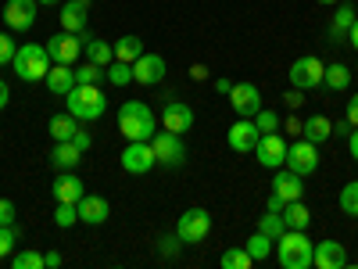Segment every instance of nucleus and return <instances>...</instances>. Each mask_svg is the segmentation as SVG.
<instances>
[{
  "label": "nucleus",
  "instance_id": "obj_1",
  "mask_svg": "<svg viewBox=\"0 0 358 269\" xmlns=\"http://www.w3.org/2000/svg\"><path fill=\"white\" fill-rule=\"evenodd\" d=\"M155 130H158V123H155L151 104L126 101L122 108H118V133H122L126 140H151Z\"/></svg>",
  "mask_w": 358,
  "mask_h": 269
},
{
  "label": "nucleus",
  "instance_id": "obj_2",
  "mask_svg": "<svg viewBox=\"0 0 358 269\" xmlns=\"http://www.w3.org/2000/svg\"><path fill=\"white\" fill-rule=\"evenodd\" d=\"M50 65L54 62H50V54H47L43 43H22L15 50V62H11V69H15V76L22 83H43L47 72H50Z\"/></svg>",
  "mask_w": 358,
  "mask_h": 269
},
{
  "label": "nucleus",
  "instance_id": "obj_3",
  "mask_svg": "<svg viewBox=\"0 0 358 269\" xmlns=\"http://www.w3.org/2000/svg\"><path fill=\"white\" fill-rule=\"evenodd\" d=\"M312 251L315 244L305 237V230H283V237H276V258L283 269H308Z\"/></svg>",
  "mask_w": 358,
  "mask_h": 269
},
{
  "label": "nucleus",
  "instance_id": "obj_4",
  "mask_svg": "<svg viewBox=\"0 0 358 269\" xmlns=\"http://www.w3.org/2000/svg\"><path fill=\"white\" fill-rule=\"evenodd\" d=\"M69 111L79 118V123H97V118L108 111V97H104V90L101 86H83L76 83V90L65 97Z\"/></svg>",
  "mask_w": 358,
  "mask_h": 269
},
{
  "label": "nucleus",
  "instance_id": "obj_5",
  "mask_svg": "<svg viewBox=\"0 0 358 269\" xmlns=\"http://www.w3.org/2000/svg\"><path fill=\"white\" fill-rule=\"evenodd\" d=\"M151 151L158 158V165H169V169H179L187 162V144L179 133H169V130H155L151 137Z\"/></svg>",
  "mask_w": 358,
  "mask_h": 269
},
{
  "label": "nucleus",
  "instance_id": "obj_6",
  "mask_svg": "<svg viewBox=\"0 0 358 269\" xmlns=\"http://www.w3.org/2000/svg\"><path fill=\"white\" fill-rule=\"evenodd\" d=\"M283 165L297 176H312L319 169V144H312L305 137H294V144H287V162Z\"/></svg>",
  "mask_w": 358,
  "mask_h": 269
},
{
  "label": "nucleus",
  "instance_id": "obj_7",
  "mask_svg": "<svg viewBox=\"0 0 358 269\" xmlns=\"http://www.w3.org/2000/svg\"><path fill=\"white\" fill-rule=\"evenodd\" d=\"M176 233L183 244H201V241H208V233H212V216H208L204 208H187L176 223Z\"/></svg>",
  "mask_w": 358,
  "mask_h": 269
},
{
  "label": "nucleus",
  "instance_id": "obj_8",
  "mask_svg": "<svg viewBox=\"0 0 358 269\" xmlns=\"http://www.w3.org/2000/svg\"><path fill=\"white\" fill-rule=\"evenodd\" d=\"M83 43H86V33L76 36V33H65V29H62V33H54L43 47H47L54 65H76V57L83 54Z\"/></svg>",
  "mask_w": 358,
  "mask_h": 269
},
{
  "label": "nucleus",
  "instance_id": "obj_9",
  "mask_svg": "<svg viewBox=\"0 0 358 269\" xmlns=\"http://www.w3.org/2000/svg\"><path fill=\"white\" fill-rule=\"evenodd\" d=\"M287 72H290V86H294V90H315V86H322L326 65L319 62V57L305 54V57H294V65H290Z\"/></svg>",
  "mask_w": 358,
  "mask_h": 269
},
{
  "label": "nucleus",
  "instance_id": "obj_10",
  "mask_svg": "<svg viewBox=\"0 0 358 269\" xmlns=\"http://www.w3.org/2000/svg\"><path fill=\"white\" fill-rule=\"evenodd\" d=\"M251 155L258 158L262 169H280V165L287 162V140L280 137V130H276V133H262Z\"/></svg>",
  "mask_w": 358,
  "mask_h": 269
},
{
  "label": "nucleus",
  "instance_id": "obj_11",
  "mask_svg": "<svg viewBox=\"0 0 358 269\" xmlns=\"http://www.w3.org/2000/svg\"><path fill=\"white\" fill-rule=\"evenodd\" d=\"M151 165H158L155 151H151V140H129L122 147V169L129 176H143V172H151Z\"/></svg>",
  "mask_w": 358,
  "mask_h": 269
},
{
  "label": "nucleus",
  "instance_id": "obj_12",
  "mask_svg": "<svg viewBox=\"0 0 358 269\" xmlns=\"http://www.w3.org/2000/svg\"><path fill=\"white\" fill-rule=\"evenodd\" d=\"M229 104H233V111L241 115V118H255L265 104H262V90L255 86V83H233V90H229Z\"/></svg>",
  "mask_w": 358,
  "mask_h": 269
},
{
  "label": "nucleus",
  "instance_id": "obj_13",
  "mask_svg": "<svg viewBox=\"0 0 358 269\" xmlns=\"http://www.w3.org/2000/svg\"><path fill=\"white\" fill-rule=\"evenodd\" d=\"M0 15H4L8 33H29L36 25V0H8Z\"/></svg>",
  "mask_w": 358,
  "mask_h": 269
},
{
  "label": "nucleus",
  "instance_id": "obj_14",
  "mask_svg": "<svg viewBox=\"0 0 358 269\" xmlns=\"http://www.w3.org/2000/svg\"><path fill=\"white\" fill-rule=\"evenodd\" d=\"M162 130L179 133V137H183L187 130H194V108H190L187 101H176V97L169 94V101H165V108H162Z\"/></svg>",
  "mask_w": 358,
  "mask_h": 269
},
{
  "label": "nucleus",
  "instance_id": "obj_15",
  "mask_svg": "<svg viewBox=\"0 0 358 269\" xmlns=\"http://www.w3.org/2000/svg\"><path fill=\"white\" fill-rule=\"evenodd\" d=\"M165 72H169V65H165V57L162 54H140L136 62H133V83H140V86H158L162 79H165Z\"/></svg>",
  "mask_w": 358,
  "mask_h": 269
},
{
  "label": "nucleus",
  "instance_id": "obj_16",
  "mask_svg": "<svg viewBox=\"0 0 358 269\" xmlns=\"http://www.w3.org/2000/svg\"><path fill=\"white\" fill-rule=\"evenodd\" d=\"M258 126H255V118H241L236 115V123L229 126V133H226V144L233 147L236 155H248V151H255V144H258Z\"/></svg>",
  "mask_w": 358,
  "mask_h": 269
},
{
  "label": "nucleus",
  "instance_id": "obj_17",
  "mask_svg": "<svg viewBox=\"0 0 358 269\" xmlns=\"http://www.w3.org/2000/svg\"><path fill=\"white\" fill-rule=\"evenodd\" d=\"M76 208H79V223H86V226H101V223H108V216H111V205H108V198H101V194H83Z\"/></svg>",
  "mask_w": 358,
  "mask_h": 269
},
{
  "label": "nucleus",
  "instance_id": "obj_18",
  "mask_svg": "<svg viewBox=\"0 0 358 269\" xmlns=\"http://www.w3.org/2000/svg\"><path fill=\"white\" fill-rule=\"evenodd\" d=\"M312 265L315 269H344L348 265V251L341 241H319L312 251Z\"/></svg>",
  "mask_w": 358,
  "mask_h": 269
},
{
  "label": "nucleus",
  "instance_id": "obj_19",
  "mask_svg": "<svg viewBox=\"0 0 358 269\" xmlns=\"http://www.w3.org/2000/svg\"><path fill=\"white\" fill-rule=\"evenodd\" d=\"M90 4H94V0H65V8L57 11L65 33H76V36L86 33V11H90Z\"/></svg>",
  "mask_w": 358,
  "mask_h": 269
},
{
  "label": "nucleus",
  "instance_id": "obj_20",
  "mask_svg": "<svg viewBox=\"0 0 358 269\" xmlns=\"http://www.w3.org/2000/svg\"><path fill=\"white\" fill-rule=\"evenodd\" d=\"M50 194H54V201L79 205V198L86 194V187H83V179H79V176H76V169H72V172H57V179L50 184Z\"/></svg>",
  "mask_w": 358,
  "mask_h": 269
},
{
  "label": "nucleus",
  "instance_id": "obj_21",
  "mask_svg": "<svg viewBox=\"0 0 358 269\" xmlns=\"http://www.w3.org/2000/svg\"><path fill=\"white\" fill-rule=\"evenodd\" d=\"M47 90L54 97H69L72 90H76V69L72 65H50V72H47Z\"/></svg>",
  "mask_w": 358,
  "mask_h": 269
},
{
  "label": "nucleus",
  "instance_id": "obj_22",
  "mask_svg": "<svg viewBox=\"0 0 358 269\" xmlns=\"http://www.w3.org/2000/svg\"><path fill=\"white\" fill-rule=\"evenodd\" d=\"M273 191H276L283 201H301L305 184H301V176H297V172H290L287 165H280V172L273 176Z\"/></svg>",
  "mask_w": 358,
  "mask_h": 269
},
{
  "label": "nucleus",
  "instance_id": "obj_23",
  "mask_svg": "<svg viewBox=\"0 0 358 269\" xmlns=\"http://www.w3.org/2000/svg\"><path fill=\"white\" fill-rule=\"evenodd\" d=\"M83 162V151L72 144V140H54V151H50V165L57 172H72L76 165Z\"/></svg>",
  "mask_w": 358,
  "mask_h": 269
},
{
  "label": "nucleus",
  "instance_id": "obj_24",
  "mask_svg": "<svg viewBox=\"0 0 358 269\" xmlns=\"http://www.w3.org/2000/svg\"><path fill=\"white\" fill-rule=\"evenodd\" d=\"M355 18H358V11H355L351 4H337L334 22H330V40H334V43H348V33H351Z\"/></svg>",
  "mask_w": 358,
  "mask_h": 269
},
{
  "label": "nucleus",
  "instance_id": "obj_25",
  "mask_svg": "<svg viewBox=\"0 0 358 269\" xmlns=\"http://www.w3.org/2000/svg\"><path fill=\"white\" fill-rule=\"evenodd\" d=\"M83 54H86V62H94L101 69H108L115 62V47L108 40H97V36H90L86 33V43H83Z\"/></svg>",
  "mask_w": 358,
  "mask_h": 269
},
{
  "label": "nucleus",
  "instance_id": "obj_26",
  "mask_svg": "<svg viewBox=\"0 0 358 269\" xmlns=\"http://www.w3.org/2000/svg\"><path fill=\"white\" fill-rule=\"evenodd\" d=\"M301 137H305V140H312V144L330 140V137H334V118H326L322 111H319V115H312V118H305V130H301Z\"/></svg>",
  "mask_w": 358,
  "mask_h": 269
},
{
  "label": "nucleus",
  "instance_id": "obj_27",
  "mask_svg": "<svg viewBox=\"0 0 358 269\" xmlns=\"http://www.w3.org/2000/svg\"><path fill=\"white\" fill-rule=\"evenodd\" d=\"M322 86H326V90H334V94H344V90L351 86V69H348L344 62L326 65V72H322Z\"/></svg>",
  "mask_w": 358,
  "mask_h": 269
},
{
  "label": "nucleus",
  "instance_id": "obj_28",
  "mask_svg": "<svg viewBox=\"0 0 358 269\" xmlns=\"http://www.w3.org/2000/svg\"><path fill=\"white\" fill-rule=\"evenodd\" d=\"M283 223H287V230H308L312 212L305 208V201H287L283 205Z\"/></svg>",
  "mask_w": 358,
  "mask_h": 269
},
{
  "label": "nucleus",
  "instance_id": "obj_29",
  "mask_svg": "<svg viewBox=\"0 0 358 269\" xmlns=\"http://www.w3.org/2000/svg\"><path fill=\"white\" fill-rule=\"evenodd\" d=\"M47 130H50L54 140H72V133L79 130V118H76L72 111H69V115L62 111V115H54V118H50V126H47Z\"/></svg>",
  "mask_w": 358,
  "mask_h": 269
},
{
  "label": "nucleus",
  "instance_id": "obj_30",
  "mask_svg": "<svg viewBox=\"0 0 358 269\" xmlns=\"http://www.w3.org/2000/svg\"><path fill=\"white\" fill-rule=\"evenodd\" d=\"M111 47H115V62H129V65L143 54V40L140 36H122V40L111 43Z\"/></svg>",
  "mask_w": 358,
  "mask_h": 269
},
{
  "label": "nucleus",
  "instance_id": "obj_31",
  "mask_svg": "<svg viewBox=\"0 0 358 269\" xmlns=\"http://www.w3.org/2000/svg\"><path fill=\"white\" fill-rule=\"evenodd\" d=\"M244 248H248V255H251L255 262H265L268 255H273V237H265V233L258 230L255 237H248V244H244Z\"/></svg>",
  "mask_w": 358,
  "mask_h": 269
},
{
  "label": "nucleus",
  "instance_id": "obj_32",
  "mask_svg": "<svg viewBox=\"0 0 358 269\" xmlns=\"http://www.w3.org/2000/svg\"><path fill=\"white\" fill-rule=\"evenodd\" d=\"M258 230H262L265 237H273V241H276V237H283V230H287V223H283V212H268V208H265V212H262V219H258Z\"/></svg>",
  "mask_w": 358,
  "mask_h": 269
},
{
  "label": "nucleus",
  "instance_id": "obj_33",
  "mask_svg": "<svg viewBox=\"0 0 358 269\" xmlns=\"http://www.w3.org/2000/svg\"><path fill=\"white\" fill-rule=\"evenodd\" d=\"M104 79H108L111 86H129V83H133V65H129V62H111V65L104 69Z\"/></svg>",
  "mask_w": 358,
  "mask_h": 269
},
{
  "label": "nucleus",
  "instance_id": "obj_34",
  "mask_svg": "<svg viewBox=\"0 0 358 269\" xmlns=\"http://www.w3.org/2000/svg\"><path fill=\"white\" fill-rule=\"evenodd\" d=\"M43 265L47 262H43V255L36 248H22V251L11 255V269H43Z\"/></svg>",
  "mask_w": 358,
  "mask_h": 269
},
{
  "label": "nucleus",
  "instance_id": "obj_35",
  "mask_svg": "<svg viewBox=\"0 0 358 269\" xmlns=\"http://www.w3.org/2000/svg\"><path fill=\"white\" fill-rule=\"evenodd\" d=\"M219 262H222V269H251L255 265V258L248 255V248H226Z\"/></svg>",
  "mask_w": 358,
  "mask_h": 269
},
{
  "label": "nucleus",
  "instance_id": "obj_36",
  "mask_svg": "<svg viewBox=\"0 0 358 269\" xmlns=\"http://www.w3.org/2000/svg\"><path fill=\"white\" fill-rule=\"evenodd\" d=\"M341 212L351 216V219H358V179L344 184V191H341Z\"/></svg>",
  "mask_w": 358,
  "mask_h": 269
},
{
  "label": "nucleus",
  "instance_id": "obj_37",
  "mask_svg": "<svg viewBox=\"0 0 358 269\" xmlns=\"http://www.w3.org/2000/svg\"><path fill=\"white\" fill-rule=\"evenodd\" d=\"M76 223H79V208L69 205V201H57V208H54V226L69 230V226H76Z\"/></svg>",
  "mask_w": 358,
  "mask_h": 269
},
{
  "label": "nucleus",
  "instance_id": "obj_38",
  "mask_svg": "<svg viewBox=\"0 0 358 269\" xmlns=\"http://www.w3.org/2000/svg\"><path fill=\"white\" fill-rule=\"evenodd\" d=\"M101 79H104V69L94 65V62H86L83 69H76V83H83V86H101Z\"/></svg>",
  "mask_w": 358,
  "mask_h": 269
},
{
  "label": "nucleus",
  "instance_id": "obj_39",
  "mask_svg": "<svg viewBox=\"0 0 358 269\" xmlns=\"http://www.w3.org/2000/svg\"><path fill=\"white\" fill-rule=\"evenodd\" d=\"M255 126H258V133H276L283 123H280V115H276L273 108H262V111L255 115Z\"/></svg>",
  "mask_w": 358,
  "mask_h": 269
},
{
  "label": "nucleus",
  "instance_id": "obj_40",
  "mask_svg": "<svg viewBox=\"0 0 358 269\" xmlns=\"http://www.w3.org/2000/svg\"><path fill=\"white\" fill-rule=\"evenodd\" d=\"M15 241H18V230L15 226H0V258H8L15 251Z\"/></svg>",
  "mask_w": 358,
  "mask_h": 269
},
{
  "label": "nucleus",
  "instance_id": "obj_41",
  "mask_svg": "<svg viewBox=\"0 0 358 269\" xmlns=\"http://www.w3.org/2000/svg\"><path fill=\"white\" fill-rule=\"evenodd\" d=\"M15 50H18V43L8 33H0V65H11L15 62Z\"/></svg>",
  "mask_w": 358,
  "mask_h": 269
},
{
  "label": "nucleus",
  "instance_id": "obj_42",
  "mask_svg": "<svg viewBox=\"0 0 358 269\" xmlns=\"http://www.w3.org/2000/svg\"><path fill=\"white\" fill-rule=\"evenodd\" d=\"M15 201L11 198H0V226H15Z\"/></svg>",
  "mask_w": 358,
  "mask_h": 269
},
{
  "label": "nucleus",
  "instance_id": "obj_43",
  "mask_svg": "<svg viewBox=\"0 0 358 269\" xmlns=\"http://www.w3.org/2000/svg\"><path fill=\"white\" fill-rule=\"evenodd\" d=\"M179 244H183V241H179V233H169V237H162V241H158V251H162L165 258H172V255L179 251Z\"/></svg>",
  "mask_w": 358,
  "mask_h": 269
},
{
  "label": "nucleus",
  "instance_id": "obj_44",
  "mask_svg": "<svg viewBox=\"0 0 358 269\" xmlns=\"http://www.w3.org/2000/svg\"><path fill=\"white\" fill-rule=\"evenodd\" d=\"M283 104H287L290 111H297V108H301V104H305V90H294V86H290V90H287V94H283Z\"/></svg>",
  "mask_w": 358,
  "mask_h": 269
},
{
  "label": "nucleus",
  "instance_id": "obj_45",
  "mask_svg": "<svg viewBox=\"0 0 358 269\" xmlns=\"http://www.w3.org/2000/svg\"><path fill=\"white\" fill-rule=\"evenodd\" d=\"M72 144H76V147H79V151L86 155V151H90V147H94V137H90V133H86V130L79 126V130L72 133Z\"/></svg>",
  "mask_w": 358,
  "mask_h": 269
},
{
  "label": "nucleus",
  "instance_id": "obj_46",
  "mask_svg": "<svg viewBox=\"0 0 358 269\" xmlns=\"http://www.w3.org/2000/svg\"><path fill=\"white\" fill-rule=\"evenodd\" d=\"M283 126H287V133H290V137H301V130H305V123H301V118H297V115H290Z\"/></svg>",
  "mask_w": 358,
  "mask_h": 269
},
{
  "label": "nucleus",
  "instance_id": "obj_47",
  "mask_svg": "<svg viewBox=\"0 0 358 269\" xmlns=\"http://www.w3.org/2000/svg\"><path fill=\"white\" fill-rule=\"evenodd\" d=\"M348 123H351V126H358V94H351V97H348Z\"/></svg>",
  "mask_w": 358,
  "mask_h": 269
},
{
  "label": "nucleus",
  "instance_id": "obj_48",
  "mask_svg": "<svg viewBox=\"0 0 358 269\" xmlns=\"http://www.w3.org/2000/svg\"><path fill=\"white\" fill-rule=\"evenodd\" d=\"M283 205H287V201H283V198H280L276 191L268 194V201H265V208H268V212H283Z\"/></svg>",
  "mask_w": 358,
  "mask_h": 269
},
{
  "label": "nucleus",
  "instance_id": "obj_49",
  "mask_svg": "<svg viewBox=\"0 0 358 269\" xmlns=\"http://www.w3.org/2000/svg\"><path fill=\"white\" fill-rule=\"evenodd\" d=\"M351 130H355V126L348 123V115L341 118V123H334V137H351Z\"/></svg>",
  "mask_w": 358,
  "mask_h": 269
},
{
  "label": "nucleus",
  "instance_id": "obj_50",
  "mask_svg": "<svg viewBox=\"0 0 358 269\" xmlns=\"http://www.w3.org/2000/svg\"><path fill=\"white\" fill-rule=\"evenodd\" d=\"M43 262H47V269H57L65 258H62V251H47V255H43Z\"/></svg>",
  "mask_w": 358,
  "mask_h": 269
},
{
  "label": "nucleus",
  "instance_id": "obj_51",
  "mask_svg": "<svg viewBox=\"0 0 358 269\" xmlns=\"http://www.w3.org/2000/svg\"><path fill=\"white\" fill-rule=\"evenodd\" d=\"M8 101H11V86H8L4 79H0V111L8 108Z\"/></svg>",
  "mask_w": 358,
  "mask_h": 269
},
{
  "label": "nucleus",
  "instance_id": "obj_52",
  "mask_svg": "<svg viewBox=\"0 0 358 269\" xmlns=\"http://www.w3.org/2000/svg\"><path fill=\"white\" fill-rule=\"evenodd\" d=\"M229 90H233V83L219 76V79H215V94H229Z\"/></svg>",
  "mask_w": 358,
  "mask_h": 269
},
{
  "label": "nucleus",
  "instance_id": "obj_53",
  "mask_svg": "<svg viewBox=\"0 0 358 269\" xmlns=\"http://www.w3.org/2000/svg\"><path fill=\"white\" fill-rule=\"evenodd\" d=\"M348 144H351V155H355V162H358V126L351 130V137H348Z\"/></svg>",
  "mask_w": 358,
  "mask_h": 269
},
{
  "label": "nucleus",
  "instance_id": "obj_54",
  "mask_svg": "<svg viewBox=\"0 0 358 269\" xmlns=\"http://www.w3.org/2000/svg\"><path fill=\"white\" fill-rule=\"evenodd\" d=\"M348 43H351V50H358V18H355V25H351V33H348Z\"/></svg>",
  "mask_w": 358,
  "mask_h": 269
},
{
  "label": "nucleus",
  "instance_id": "obj_55",
  "mask_svg": "<svg viewBox=\"0 0 358 269\" xmlns=\"http://www.w3.org/2000/svg\"><path fill=\"white\" fill-rule=\"evenodd\" d=\"M204 76H208L204 65H190V79H204Z\"/></svg>",
  "mask_w": 358,
  "mask_h": 269
},
{
  "label": "nucleus",
  "instance_id": "obj_56",
  "mask_svg": "<svg viewBox=\"0 0 358 269\" xmlns=\"http://www.w3.org/2000/svg\"><path fill=\"white\" fill-rule=\"evenodd\" d=\"M36 4H43V8H57L62 0H36Z\"/></svg>",
  "mask_w": 358,
  "mask_h": 269
},
{
  "label": "nucleus",
  "instance_id": "obj_57",
  "mask_svg": "<svg viewBox=\"0 0 358 269\" xmlns=\"http://www.w3.org/2000/svg\"><path fill=\"white\" fill-rule=\"evenodd\" d=\"M315 4H322V8H330V4H341V0H315Z\"/></svg>",
  "mask_w": 358,
  "mask_h": 269
}]
</instances>
